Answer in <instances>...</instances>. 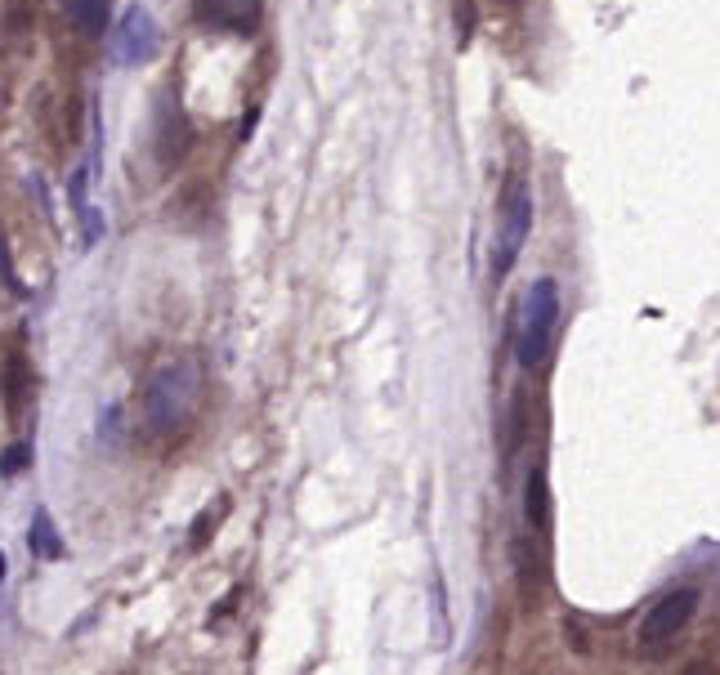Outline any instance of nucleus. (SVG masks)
<instances>
[{
	"label": "nucleus",
	"instance_id": "f257e3e1",
	"mask_svg": "<svg viewBox=\"0 0 720 675\" xmlns=\"http://www.w3.org/2000/svg\"><path fill=\"white\" fill-rule=\"evenodd\" d=\"M202 390H206V376H202L198 358L162 363L149 380H143V394H139L143 429H149V434H175L179 425L193 421V412L202 407Z\"/></svg>",
	"mask_w": 720,
	"mask_h": 675
},
{
	"label": "nucleus",
	"instance_id": "f03ea898",
	"mask_svg": "<svg viewBox=\"0 0 720 675\" xmlns=\"http://www.w3.org/2000/svg\"><path fill=\"white\" fill-rule=\"evenodd\" d=\"M559 327V286L555 277H538L523 296V318H519V363L542 367Z\"/></svg>",
	"mask_w": 720,
	"mask_h": 675
},
{
	"label": "nucleus",
	"instance_id": "7ed1b4c3",
	"mask_svg": "<svg viewBox=\"0 0 720 675\" xmlns=\"http://www.w3.org/2000/svg\"><path fill=\"white\" fill-rule=\"evenodd\" d=\"M528 233H533V192H528L523 179H510L506 183V198H501V211H497V247H493V282H501L523 242H528Z\"/></svg>",
	"mask_w": 720,
	"mask_h": 675
},
{
	"label": "nucleus",
	"instance_id": "20e7f679",
	"mask_svg": "<svg viewBox=\"0 0 720 675\" xmlns=\"http://www.w3.org/2000/svg\"><path fill=\"white\" fill-rule=\"evenodd\" d=\"M698 587H676V591H666L658 604H649V613H645V621H640V644L645 649H662L666 640H676L685 626H689V617L698 613Z\"/></svg>",
	"mask_w": 720,
	"mask_h": 675
},
{
	"label": "nucleus",
	"instance_id": "39448f33",
	"mask_svg": "<svg viewBox=\"0 0 720 675\" xmlns=\"http://www.w3.org/2000/svg\"><path fill=\"white\" fill-rule=\"evenodd\" d=\"M157 45H162V32L153 23V14L143 10V5H130L113 32V59L121 68H143V63H153L157 59Z\"/></svg>",
	"mask_w": 720,
	"mask_h": 675
},
{
	"label": "nucleus",
	"instance_id": "423d86ee",
	"mask_svg": "<svg viewBox=\"0 0 720 675\" xmlns=\"http://www.w3.org/2000/svg\"><path fill=\"white\" fill-rule=\"evenodd\" d=\"M264 0H202V19L224 32H251L260 23Z\"/></svg>",
	"mask_w": 720,
	"mask_h": 675
},
{
	"label": "nucleus",
	"instance_id": "0eeeda50",
	"mask_svg": "<svg viewBox=\"0 0 720 675\" xmlns=\"http://www.w3.org/2000/svg\"><path fill=\"white\" fill-rule=\"evenodd\" d=\"M27 394H32V371H27V358H23V354H10V358H5V367H0V403H5V412H10V416H23Z\"/></svg>",
	"mask_w": 720,
	"mask_h": 675
},
{
	"label": "nucleus",
	"instance_id": "6e6552de",
	"mask_svg": "<svg viewBox=\"0 0 720 675\" xmlns=\"http://www.w3.org/2000/svg\"><path fill=\"white\" fill-rule=\"evenodd\" d=\"M523 519L533 533H546L551 528V484H546V470L533 465L528 470V484H523Z\"/></svg>",
	"mask_w": 720,
	"mask_h": 675
},
{
	"label": "nucleus",
	"instance_id": "1a4fd4ad",
	"mask_svg": "<svg viewBox=\"0 0 720 675\" xmlns=\"http://www.w3.org/2000/svg\"><path fill=\"white\" fill-rule=\"evenodd\" d=\"M188 121L179 117V108H166L162 112V126H157V162L162 166H175L184 153H188Z\"/></svg>",
	"mask_w": 720,
	"mask_h": 675
},
{
	"label": "nucleus",
	"instance_id": "9d476101",
	"mask_svg": "<svg viewBox=\"0 0 720 675\" xmlns=\"http://www.w3.org/2000/svg\"><path fill=\"white\" fill-rule=\"evenodd\" d=\"M68 19L85 32V36H104L108 27V0H63Z\"/></svg>",
	"mask_w": 720,
	"mask_h": 675
},
{
	"label": "nucleus",
	"instance_id": "9b49d317",
	"mask_svg": "<svg viewBox=\"0 0 720 675\" xmlns=\"http://www.w3.org/2000/svg\"><path fill=\"white\" fill-rule=\"evenodd\" d=\"M27 546L36 550V555H45V559H59L63 555V542H59V533H55V523H50V514H36L32 519V533H27Z\"/></svg>",
	"mask_w": 720,
	"mask_h": 675
},
{
	"label": "nucleus",
	"instance_id": "f8f14e48",
	"mask_svg": "<svg viewBox=\"0 0 720 675\" xmlns=\"http://www.w3.org/2000/svg\"><path fill=\"white\" fill-rule=\"evenodd\" d=\"M515 559H519V591L523 600H533L538 595V555L528 542H515Z\"/></svg>",
	"mask_w": 720,
	"mask_h": 675
},
{
	"label": "nucleus",
	"instance_id": "ddd939ff",
	"mask_svg": "<svg viewBox=\"0 0 720 675\" xmlns=\"http://www.w3.org/2000/svg\"><path fill=\"white\" fill-rule=\"evenodd\" d=\"M523 429H528V403H523V394H515V399H510V434H506V457H515V452H519V443H523Z\"/></svg>",
	"mask_w": 720,
	"mask_h": 675
},
{
	"label": "nucleus",
	"instance_id": "4468645a",
	"mask_svg": "<svg viewBox=\"0 0 720 675\" xmlns=\"http://www.w3.org/2000/svg\"><path fill=\"white\" fill-rule=\"evenodd\" d=\"M224 510H228V501H220V506H215V514H211V510H202V514H198V523H193V537H188V546L202 550V546L215 537V523L224 519Z\"/></svg>",
	"mask_w": 720,
	"mask_h": 675
},
{
	"label": "nucleus",
	"instance_id": "2eb2a0df",
	"mask_svg": "<svg viewBox=\"0 0 720 675\" xmlns=\"http://www.w3.org/2000/svg\"><path fill=\"white\" fill-rule=\"evenodd\" d=\"M76 220L85 224V242H99V237H104V215L94 211L90 202H81V206H76Z\"/></svg>",
	"mask_w": 720,
	"mask_h": 675
},
{
	"label": "nucleus",
	"instance_id": "dca6fc26",
	"mask_svg": "<svg viewBox=\"0 0 720 675\" xmlns=\"http://www.w3.org/2000/svg\"><path fill=\"white\" fill-rule=\"evenodd\" d=\"M0 273H5V286L14 296H23V282H19V273H14V264H10V242L0 237Z\"/></svg>",
	"mask_w": 720,
	"mask_h": 675
},
{
	"label": "nucleus",
	"instance_id": "f3484780",
	"mask_svg": "<svg viewBox=\"0 0 720 675\" xmlns=\"http://www.w3.org/2000/svg\"><path fill=\"white\" fill-rule=\"evenodd\" d=\"M27 457H32V448H27V443H14V448L5 452V474H19V470L27 465Z\"/></svg>",
	"mask_w": 720,
	"mask_h": 675
},
{
	"label": "nucleus",
	"instance_id": "a211bd4d",
	"mask_svg": "<svg viewBox=\"0 0 720 675\" xmlns=\"http://www.w3.org/2000/svg\"><path fill=\"white\" fill-rule=\"evenodd\" d=\"M564 636H568V644L578 649V653H587V649H591V644H587V631H582L578 621H564Z\"/></svg>",
	"mask_w": 720,
	"mask_h": 675
},
{
	"label": "nucleus",
	"instance_id": "6ab92c4d",
	"mask_svg": "<svg viewBox=\"0 0 720 675\" xmlns=\"http://www.w3.org/2000/svg\"><path fill=\"white\" fill-rule=\"evenodd\" d=\"M681 675H720V671H716V662H711V658H694Z\"/></svg>",
	"mask_w": 720,
	"mask_h": 675
},
{
	"label": "nucleus",
	"instance_id": "aec40b11",
	"mask_svg": "<svg viewBox=\"0 0 720 675\" xmlns=\"http://www.w3.org/2000/svg\"><path fill=\"white\" fill-rule=\"evenodd\" d=\"M0 577H5V555H0Z\"/></svg>",
	"mask_w": 720,
	"mask_h": 675
}]
</instances>
